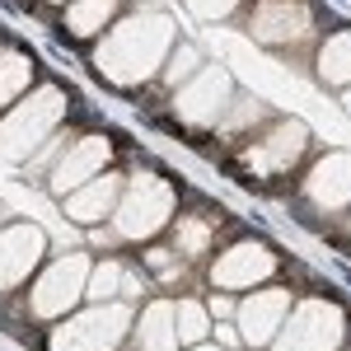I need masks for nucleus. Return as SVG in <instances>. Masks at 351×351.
I'll use <instances>...</instances> for the list:
<instances>
[{
	"instance_id": "1",
	"label": "nucleus",
	"mask_w": 351,
	"mask_h": 351,
	"mask_svg": "<svg viewBox=\"0 0 351 351\" xmlns=\"http://www.w3.org/2000/svg\"><path fill=\"white\" fill-rule=\"evenodd\" d=\"M84 286H89V258H84V253L56 258L52 267L33 281L28 309H33L38 319H56V314H66V309L84 295Z\"/></svg>"
},
{
	"instance_id": "2",
	"label": "nucleus",
	"mask_w": 351,
	"mask_h": 351,
	"mask_svg": "<svg viewBox=\"0 0 351 351\" xmlns=\"http://www.w3.org/2000/svg\"><path fill=\"white\" fill-rule=\"evenodd\" d=\"M122 216H117V234L127 239H150L155 230H164V220L173 216V188H164L155 178H136L122 188Z\"/></svg>"
},
{
	"instance_id": "3",
	"label": "nucleus",
	"mask_w": 351,
	"mask_h": 351,
	"mask_svg": "<svg viewBox=\"0 0 351 351\" xmlns=\"http://www.w3.org/2000/svg\"><path fill=\"white\" fill-rule=\"evenodd\" d=\"M309 33V5L304 0H258L253 10V38L267 47H286Z\"/></svg>"
},
{
	"instance_id": "4",
	"label": "nucleus",
	"mask_w": 351,
	"mask_h": 351,
	"mask_svg": "<svg viewBox=\"0 0 351 351\" xmlns=\"http://www.w3.org/2000/svg\"><path fill=\"white\" fill-rule=\"evenodd\" d=\"M225 99H230V75L225 71H197L183 89H178V104H173V112L183 117V122H216L220 112H225Z\"/></svg>"
},
{
	"instance_id": "5",
	"label": "nucleus",
	"mask_w": 351,
	"mask_h": 351,
	"mask_svg": "<svg viewBox=\"0 0 351 351\" xmlns=\"http://www.w3.org/2000/svg\"><path fill=\"white\" fill-rule=\"evenodd\" d=\"M286 309H291V295H286V291H253V295L234 309V319H239V337L248 342V347L271 342L276 328H281V319H286Z\"/></svg>"
},
{
	"instance_id": "6",
	"label": "nucleus",
	"mask_w": 351,
	"mask_h": 351,
	"mask_svg": "<svg viewBox=\"0 0 351 351\" xmlns=\"http://www.w3.org/2000/svg\"><path fill=\"white\" fill-rule=\"evenodd\" d=\"M122 178L117 173H99V178H89L75 188V197H66V216L75 220V225H94V220H108L112 206L122 202Z\"/></svg>"
},
{
	"instance_id": "7",
	"label": "nucleus",
	"mask_w": 351,
	"mask_h": 351,
	"mask_svg": "<svg viewBox=\"0 0 351 351\" xmlns=\"http://www.w3.org/2000/svg\"><path fill=\"white\" fill-rule=\"evenodd\" d=\"M271 271H276V258L263 243H234L230 253H220V263L211 267V281L216 286H239V281H263Z\"/></svg>"
},
{
	"instance_id": "8",
	"label": "nucleus",
	"mask_w": 351,
	"mask_h": 351,
	"mask_svg": "<svg viewBox=\"0 0 351 351\" xmlns=\"http://www.w3.org/2000/svg\"><path fill=\"white\" fill-rule=\"evenodd\" d=\"M43 248H47L43 230H0V286L28 276V267L43 258Z\"/></svg>"
},
{
	"instance_id": "9",
	"label": "nucleus",
	"mask_w": 351,
	"mask_h": 351,
	"mask_svg": "<svg viewBox=\"0 0 351 351\" xmlns=\"http://www.w3.org/2000/svg\"><path fill=\"white\" fill-rule=\"evenodd\" d=\"M295 328H304V342H286L276 351H337L342 342V319L328 304H300Z\"/></svg>"
},
{
	"instance_id": "10",
	"label": "nucleus",
	"mask_w": 351,
	"mask_h": 351,
	"mask_svg": "<svg viewBox=\"0 0 351 351\" xmlns=\"http://www.w3.org/2000/svg\"><path fill=\"white\" fill-rule=\"evenodd\" d=\"M52 108H56L52 89H43L38 99H28V104H24V112H28V117H5L0 136H10V132H19V127H24V136L14 141V155H10V160H24L28 150H33V136H43V132H47V127L56 122V112H52Z\"/></svg>"
},
{
	"instance_id": "11",
	"label": "nucleus",
	"mask_w": 351,
	"mask_h": 351,
	"mask_svg": "<svg viewBox=\"0 0 351 351\" xmlns=\"http://www.w3.org/2000/svg\"><path fill=\"white\" fill-rule=\"evenodd\" d=\"M309 197L324 206H347L351 202V155H328L314 178H309Z\"/></svg>"
},
{
	"instance_id": "12",
	"label": "nucleus",
	"mask_w": 351,
	"mask_h": 351,
	"mask_svg": "<svg viewBox=\"0 0 351 351\" xmlns=\"http://www.w3.org/2000/svg\"><path fill=\"white\" fill-rule=\"evenodd\" d=\"M104 160H108V141H84L80 155L66 150V155H61V169H56V178H52V192H71V178H75V188H80Z\"/></svg>"
},
{
	"instance_id": "13",
	"label": "nucleus",
	"mask_w": 351,
	"mask_h": 351,
	"mask_svg": "<svg viewBox=\"0 0 351 351\" xmlns=\"http://www.w3.org/2000/svg\"><path fill=\"white\" fill-rule=\"evenodd\" d=\"M319 75L328 84H347L351 80V28L342 33H332L324 43V52H319Z\"/></svg>"
},
{
	"instance_id": "14",
	"label": "nucleus",
	"mask_w": 351,
	"mask_h": 351,
	"mask_svg": "<svg viewBox=\"0 0 351 351\" xmlns=\"http://www.w3.org/2000/svg\"><path fill=\"white\" fill-rule=\"evenodd\" d=\"M169 324H173V309L169 304H150V314L141 319V342H136V351H173L178 332Z\"/></svg>"
},
{
	"instance_id": "15",
	"label": "nucleus",
	"mask_w": 351,
	"mask_h": 351,
	"mask_svg": "<svg viewBox=\"0 0 351 351\" xmlns=\"http://www.w3.org/2000/svg\"><path fill=\"white\" fill-rule=\"evenodd\" d=\"M173 332H178V342H188L197 347L202 337H211V314H206V304H197V300H183L178 309H173Z\"/></svg>"
},
{
	"instance_id": "16",
	"label": "nucleus",
	"mask_w": 351,
	"mask_h": 351,
	"mask_svg": "<svg viewBox=\"0 0 351 351\" xmlns=\"http://www.w3.org/2000/svg\"><path fill=\"white\" fill-rule=\"evenodd\" d=\"M112 10H117V0H75V5H71V14H66V24H71L75 38H89V33L104 24Z\"/></svg>"
},
{
	"instance_id": "17",
	"label": "nucleus",
	"mask_w": 351,
	"mask_h": 351,
	"mask_svg": "<svg viewBox=\"0 0 351 351\" xmlns=\"http://www.w3.org/2000/svg\"><path fill=\"white\" fill-rule=\"evenodd\" d=\"M28 75H33V61H28L24 52L10 47V52L0 56V108L14 99V89H24V84H28Z\"/></svg>"
},
{
	"instance_id": "18",
	"label": "nucleus",
	"mask_w": 351,
	"mask_h": 351,
	"mask_svg": "<svg viewBox=\"0 0 351 351\" xmlns=\"http://www.w3.org/2000/svg\"><path fill=\"white\" fill-rule=\"evenodd\" d=\"M197 66H202L197 47H192V43H173V66L160 71V84H164V89H178L183 80H192V71H197Z\"/></svg>"
},
{
	"instance_id": "19",
	"label": "nucleus",
	"mask_w": 351,
	"mask_h": 351,
	"mask_svg": "<svg viewBox=\"0 0 351 351\" xmlns=\"http://www.w3.org/2000/svg\"><path fill=\"white\" fill-rule=\"evenodd\" d=\"M234 309H239V304H234L230 295H211L206 300V314H211V319H234Z\"/></svg>"
},
{
	"instance_id": "20",
	"label": "nucleus",
	"mask_w": 351,
	"mask_h": 351,
	"mask_svg": "<svg viewBox=\"0 0 351 351\" xmlns=\"http://www.w3.org/2000/svg\"><path fill=\"white\" fill-rule=\"evenodd\" d=\"M197 14H206V19H220V14H230V5L225 0H188Z\"/></svg>"
},
{
	"instance_id": "21",
	"label": "nucleus",
	"mask_w": 351,
	"mask_h": 351,
	"mask_svg": "<svg viewBox=\"0 0 351 351\" xmlns=\"http://www.w3.org/2000/svg\"><path fill=\"white\" fill-rule=\"evenodd\" d=\"M211 337H216L220 347H230V351H234V347L243 342V337H239V328H230V324H216V328H211Z\"/></svg>"
},
{
	"instance_id": "22",
	"label": "nucleus",
	"mask_w": 351,
	"mask_h": 351,
	"mask_svg": "<svg viewBox=\"0 0 351 351\" xmlns=\"http://www.w3.org/2000/svg\"><path fill=\"white\" fill-rule=\"evenodd\" d=\"M0 220H5V206H0Z\"/></svg>"
},
{
	"instance_id": "23",
	"label": "nucleus",
	"mask_w": 351,
	"mask_h": 351,
	"mask_svg": "<svg viewBox=\"0 0 351 351\" xmlns=\"http://www.w3.org/2000/svg\"><path fill=\"white\" fill-rule=\"evenodd\" d=\"M347 108H351V94H347Z\"/></svg>"
},
{
	"instance_id": "24",
	"label": "nucleus",
	"mask_w": 351,
	"mask_h": 351,
	"mask_svg": "<svg viewBox=\"0 0 351 351\" xmlns=\"http://www.w3.org/2000/svg\"><path fill=\"white\" fill-rule=\"evenodd\" d=\"M56 5H66V0H56Z\"/></svg>"
}]
</instances>
